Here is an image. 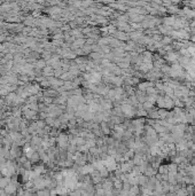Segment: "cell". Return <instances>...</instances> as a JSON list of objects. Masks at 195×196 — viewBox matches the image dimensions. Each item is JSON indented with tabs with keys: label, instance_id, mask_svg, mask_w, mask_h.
Returning a JSON list of instances; mask_svg holds the SVG:
<instances>
[{
	"label": "cell",
	"instance_id": "cell-7",
	"mask_svg": "<svg viewBox=\"0 0 195 196\" xmlns=\"http://www.w3.org/2000/svg\"><path fill=\"white\" fill-rule=\"evenodd\" d=\"M115 36H116L118 39H126V35H124L123 32H117V33H115Z\"/></svg>",
	"mask_w": 195,
	"mask_h": 196
},
{
	"label": "cell",
	"instance_id": "cell-1",
	"mask_svg": "<svg viewBox=\"0 0 195 196\" xmlns=\"http://www.w3.org/2000/svg\"><path fill=\"white\" fill-rule=\"evenodd\" d=\"M5 193H6L7 195H14V194L16 193V185H15L13 181H11L9 185L6 186V188H5Z\"/></svg>",
	"mask_w": 195,
	"mask_h": 196
},
{
	"label": "cell",
	"instance_id": "cell-6",
	"mask_svg": "<svg viewBox=\"0 0 195 196\" xmlns=\"http://www.w3.org/2000/svg\"><path fill=\"white\" fill-rule=\"evenodd\" d=\"M37 196H51V194L46 189H40L38 193H37Z\"/></svg>",
	"mask_w": 195,
	"mask_h": 196
},
{
	"label": "cell",
	"instance_id": "cell-2",
	"mask_svg": "<svg viewBox=\"0 0 195 196\" xmlns=\"http://www.w3.org/2000/svg\"><path fill=\"white\" fill-rule=\"evenodd\" d=\"M89 81L92 83V84H98V83H100V81H101V74H98V72L91 74Z\"/></svg>",
	"mask_w": 195,
	"mask_h": 196
},
{
	"label": "cell",
	"instance_id": "cell-4",
	"mask_svg": "<svg viewBox=\"0 0 195 196\" xmlns=\"http://www.w3.org/2000/svg\"><path fill=\"white\" fill-rule=\"evenodd\" d=\"M122 110H123V113L125 114V115H128V116H131V115H133V111H132V107L129 105H124L122 107Z\"/></svg>",
	"mask_w": 195,
	"mask_h": 196
},
{
	"label": "cell",
	"instance_id": "cell-3",
	"mask_svg": "<svg viewBox=\"0 0 195 196\" xmlns=\"http://www.w3.org/2000/svg\"><path fill=\"white\" fill-rule=\"evenodd\" d=\"M140 193V188L139 186H132L129 192V196H138Z\"/></svg>",
	"mask_w": 195,
	"mask_h": 196
},
{
	"label": "cell",
	"instance_id": "cell-5",
	"mask_svg": "<svg viewBox=\"0 0 195 196\" xmlns=\"http://www.w3.org/2000/svg\"><path fill=\"white\" fill-rule=\"evenodd\" d=\"M67 141H68V138H67V135L62 134V135H60V137H59V144H60V146L65 147V144H67Z\"/></svg>",
	"mask_w": 195,
	"mask_h": 196
}]
</instances>
